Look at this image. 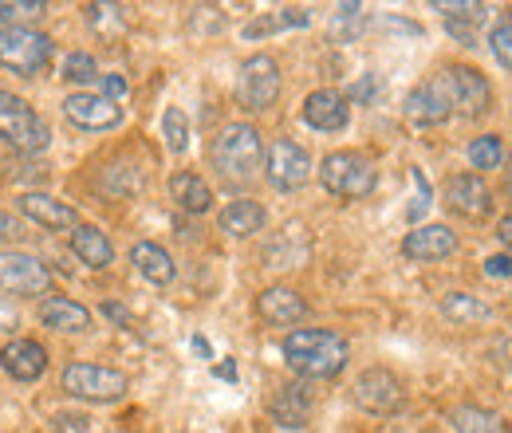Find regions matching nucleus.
<instances>
[{"label": "nucleus", "instance_id": "1", "mask_svg": "<svg viewBox=\"0 0 512 433\" xmlns=\"http://www.w3.org/2000/svg\"><path fill=\"white\" fill-rule=\"evenodd\" d=\"M284 363L300 378H331L347 367V339L327 331V327H300V331H288L284 335Z\"/></svg>", "mask_w": 512, "mask_h": 433}, {"label": "nucleus", "instance_id": "2", "mask_svg": "<svg viewBox=\"0 0 512 433\" xmlns=\"http://www.w3.org/2000/svg\"><path fill=\"white\" fill-rule=\"evenodd\" d=\"M213 170L229 186H253L264 170V138L253 123H229L209 146Z\"/></svg>", "mask_w": 512, "mask_h": 433}, {"label": "nucleus", "instance_id": "3", "mask_svg": "<svg viewBox=\"0 0 512 433\" xmlns=\"http://www.w3.org/2000/svg\"><path fill=\"white\" fill-rule=\"evenodd\" d=\"M320 182L327 193H335L343 201H359V197H371L375 193L379 170L359 150H331L320 162Z\"/></svg>", "mask_w": 512, "mask_h": 433}, {"label": "nucleus", "instance_id": "4", "mask_svg": "<svg viewBox=\"0 0 512 433\" xmlns=\"http://www.w3.org/2000/svg\"><path fill=\"white\" fill-rule=\"evenodd\" d=\"M0 138L20 154H40L52 142V126L44 123L20 95L0 91Z\"/></svg>", "mask_w": 512, "mask_h": 433}, {"label": "nucleus", "instance_id": "5", "mask_svg": "<svg viewBox=\"0 0 512 433\" xmlns=\"http://www.w3.org/2000/svg\"><path fill=\"white\" fill-rule=\"evenodd\" d=\"M438 79H442V87H446L449 111H457V115H465V119L489 115V107H493V87H489V79H485L477 67L453 63Z\"/></svg>", "mask_w": 512, "mask_h": 433}, {"label": "nucleus", "instance_id": "6", "mask_svg": "<svg viewBox=\"0 0 512 433\" xmlns=\"http://www.w3.org/2000/svg\"><path fill=\"white\" fill-rule=\"evenodd\" d=\"M56 44L32 28H0V67L16 75H40L52 63Z\"/></svg>", "mask_w": 512, "mask_h": 433}, {"label": "nucleus", "instance_id": "7", "mask_svg": "<svg viewBox=\"0 0 512 433\" xmlns=\"http://www.w3.org/2000/svg\"><path fill=\"white\" fill-rule=\"evenodd\" d=\"M60 382L71 398H83V402H119L130 390L127 374L111 371V367H95V363H71V367H64Z\"/></svg>", "mask_w": 512, "mask_h": 433}, {"label": "nucleus", "instance_id": "8", "mask_svg": "<svg viewBox=\"0 0 512 433\" xmlns=\"http://www.w3.org/2000/svg\"><path fill=\"white\" fill-rule=\"evenodd\" d=\"M280 99V63L272 56H249L237 71V103L245 111H268Z\"/></svg>", "mask_w": 512, "mask_h": 433}, {"label": "nucleus", "instance_id": "9", "mask_svg": "<svg viewBox=\"0 0 512 433\" xmlns=\"http://www.w3.org/2000/svg\"><path fill=\"white\" fill-rule=\"evenodd\" d=\"M264 178L272 182V189H280V193L304 189L308 178H312V158H308V150H304L300 142H292V138H276V142L268 146V154H264Z\"/></svg>", "mask_w": 512, "mask_h": 433}, {"label": "nucleus", "instance_id": "10", "mask_svg": "<svg viewBox=\"0 0 512 433\" xmlns=\"http://www.w3.org/2000/svg\"><path fill=\"white\" fill-rule=\"evenodd\" d=\"M48 288H52V268L40 256L16 252V248L0 252V292H8V296H44Z\"/></svg>", "mask_w": 512, "mask_h": 433}, {"label": "nucleus", "instance_id": "11", "mask_svg": "<svg viewBox=\"0 0 512 433\" xmlns=\"http://www.w3.org/2000/svg\"><path fill=\"white\" fill-rule=\"evenodd\" d=\"M355 402L367 410V414H394L402 402H406V390L398 382V374L383 371V367H371L355 378Z\"/></svg>", "mask_w": 512, "mask_h": 433}, {"label": "nucleus", "instance_id": "12", "mask_svg": "<svg viewBox=\"0 0 512 433\" xmlns=\"http://www.w3.org/2000/svg\"><path fill=\"white\" fill-rule=\"evenodd\" d=\"M64 115L79 130H111V126L123 123V107L107 95H95V91H75L64 99Z\"/></svg>", "mask_w": 512, "mask_h": 433}, {"label": "nucleus", "instance_id": "13", "mask_svg": "<svg viewBox=\"0 0 512 433\" xmlns=\"http://www.w3.org/2000/svg\"><path fill=\"white\" fill-rule=\"evenodd\" d=\"M446 205L465 221H481L493 213V189L481 174H453L446 182Z\"/></svg>", "mask_w": 512, "mask_h": 433}, {"label": "nucleus", "instance_id": "14", "mask_svg": "<svg viewBox=\"0 0 512 433\" xmlns=\"http://www.w3.org/2000/svg\"><path fill=\"white\" fill-rule=\"evenodd\" d=\"M256 315L272 327H292L308 315V300L296 292V288H284V284H272L256 296Z\"/></svg>", "mask_w": 512, "mask_h": 433}, {"label": "nucleus", "instance_id": "15", "mask_svg": "<svg viewBox=\"0 0 512 433\" xmlns=\"http://www.w3.org/2000/svg\"><path fill=\"white\" fill-rule=\"evenodd\" d=\"M347 119H351L347 95H339V91H331V87H320V91H312V95L304 99V123L312 126V130L335 134V130L347 126Z\"/></svg>", "mask_w": 512, "mask_h": 433}, {"label": "nucleus", "instance_id": "16", "mask_svg": "<svg viewBox=\"0 0 512 433\" xmlns=\"http://www.w3.org/2000/svg\"><path fill=\"white\" fill-rule=\"evenodd\" d=\"M449 115V99H446V87H442V79H426V83H418L410 95H406V119L418 126H438L446 123Z\"/></svg>", "mask_w": 512, "mask_h": 433}, {"label": "nucleus", "instance_id": "17", "mask_svg": "<svg viewBox=\"0 0 512 433\" xmlns=\"http://www.w3.org/2000/svg\"><path fill=\"white\" fill-rule=\"evenodd\" d=\"M0 367L12 374L16 382H36L48 371V351L36 339H12L0 347Z\"/></svg>", "mask_w": 512, "mask_h": 433}, {"label": "nucleus", "instance_id": "18", "mask_svg": "<svg viewBox=\"0 0 512 433\" xmlns=\"http://www.w3.org/2000/svg\"><path fill=\"white\" fill-rule=\"evenodd\" d=\"M453 252H457V233L449 225H418L402 241V256L406 260H446Z\"/></svg>", "mask_w": 512, "mask_h": 433}, {"label": "nucleus", "instance_id": "19", "mask_svg": "<svg viewBox=\"0 0 512 433\" xmlns=\"http://www.w3.org/2000/svg\"><path fill=\"white\" fill-rule=\"evenodd\" d=\"M268 414H272L276 426H284V430H304L308 418H312V394H308V386H300V382L280 386V390L268 398Z\"/></svg>", "mask_w": 512, "mask_h": 433}, {"label": "nucleus", "instance_id": "20", "mask_svg": "<svg viewBox=\"0 0 512 433\" xmlns=\"http://www.w3.org/2000/svg\"><path fill=\"white\" fill-rule=\"evenodd\" d=\"M20 213L28 217V221H36V225H44L48 233H60V229H75L79 225V213L64 205V201H56V197H48V193H20Z\"/></svg>", "mask_w": 512, "mask_h": 433}, {"label": "nucleus", "instance_id": "21", "mask_svg": "<svg viewBox=\"0 0 512 433\" xmlns=\"http://www.w3.org/2000/svg\"><path fill=\"white\" fill-rule=\"evenodd\" d=\"M71 252H75L87 268H95V272H103V268L115 264V245H111V237H107L103 229H95V225H75V229H71Z\"/></svg>", "mask_w": 512, "mask_h": 433}, {"label": "nucleus", "instance_id": "22", "mask_svg": "<svg viewBox=\"0 0 512 433\" xmlns=\"http://www.w3.org/2000/svg\"><path fill=\"white\" fill-rule=\"evenodd\" d=\"M264 221H268V213H264V205L253 201V197L229 201V205L217 213V225H221L225 237H253V233L264 229Z\"/></svg>", "mask_w": 512, "mask_h": 433}, {"label": "nucleus", "instance_id": "23", "mask_svg": "<svg viewBox=\"0 0 512 433\" xmlns=\"http://www.w3.org/2000/svg\"><path fill=\"white\" fill-rule=\"evenodd\" d=\"M130 264L138 268V276L142 280H150V284H170L174 276H178V268H174V256L166 252L162 245H154V241H138V245L130 248Z\"/></svg>", "mask_w": 512, "mask_h": 433}, {"label": "nucleus", "instance_id": "24", "mask_svg": "<svg viewBox=\"0 0 512 433\" xmlns=\"http://www.w3.org/2000/svg\"><path fill=\"white\" fill-rule=\"evenodd\" d=\"M170 201L182 209V213H209V205H213V189L205 186V178H197L190 170H182V174H174L170 178Z\"/></svg>", "mask_w": 512, "mask_h": 433}, {"label": "nucleus", "instance_id": "25", "mask_svg": "<svg viewBox=\"0 0 512 433\" xmlns=\"http://www.w3.org/2000/svg\"><path fill=\"white\" fill-rule=\"evenodd\" d=\"M44 323L48 327H56V331H67V335H75V331H91V311L83 308V304H75V300H67V296H52V300H44Z\"/></svg>", "mask_w": 512, "mask_h": 433}, {"label": "nucleus", "instance_id": "26", "mask_svg": "<svg viewBox=\"0 0 512 433\" xmlns=\"http://www.w3.org/2000/svg\"><path fill=\"white\" fill-rule=\"evenodd\" d=\"M449 422H453V433H509L497 414H489L481 406H457L449 414Z\"/></svg>", "mask_w": 512, "mask_h": 433}, {"label": "nucleus", "instance_id": "27", "mask_svg": "<svg viewBox=\"0 0 512 433\" xmlns=\"http://www.w3.org/2000/svg\"><path fill=\"white\" fill-rule=\"evenodd\" d=\"M442 315L453 319V323H481L493 311H489V304H481L477 296H469V292H449L446 300H442Z\"/></svg>", "mask_w": 512, "mask_h": 433}, {"label": "nucleus", "instance_id": "28", "mask_svg": "<svg viewBox=\"0 0 512 433\" xmlns=\"http://www.w3.org/2000/svg\"><path fill=\"white\" fill-rule=\"evenodd\" d=\"M505 162V142L501 134H481L469 142V166L473 170H501Z\"/></svg>", "mask_w": 512, "mask_h": 433}, {"label": "nucleus", "instance_id": "29", "mask_svg": "<svg viewBox=\"0 0 512 433\" xmlns=\"http://www.w3.org/2000/svg\"><path fill=\"white\" fill-rule=\"evenodd\" d=\"M162 138L170 146V154H186L190 150V119L182 107H166L162 115Z\"/></svg>", "mask_w": 512, "mask_h": 433}, {"label": "nucleus", "instance_id": "30", "mask_svg": "<svg viewBox=\"0 0 512 433\" xmlns=\"http://www.w3.org/2000/svg\"><path fill=\"white\" fill-rule=\"evenodd\" d=\"M48 12L44 0H0V20L4 28H28L32 20H40Z\"/></svg>", "mask_w": 512, "mask_h": 433}, {"label": "nucleus", "instance_id": "31", "mask_svg": "<svg viewBox=\"0 0 512 433\" xmlns=\"http://www.w3.org/2000/svg\"><path fill=\"white\" fill-rule=\"evenodd\" d=\"M434 12H442L446 24H473V28H477L489 8H485V4H465V0H438Z\"/></svg>", "mask_w": 512, "mask_h": 433}, {"label": "nucleus", "instance_id": "32", "mask_svg": "<svg viewBox=\"0 0 512 433\" xmlns=\"http://www.w3.org/2000/svg\"><path fill=\"white\" fill-rule=\"evenodd\" d=\"M64 79L67 83H95L99 79V63L87 52H71L64 60Z\"/></svg>", "mask_w": 512, "mask_h": 433}, {"label": "nucleus", "instance_id": "33", "mask_svg": "<svg viewBox=\"0 0 512 433\" xmlns=\"http://www.w3.org/2000/svg\"><path fill=\"white\" fill-rule=\"evenodd\" d=\"M489 44H493V56H497V63H501V67L512 75V20H501V24L493 28Z\"/></svg>", "mask_w": 512, "mask_h": 433}, {"label": "nucleus", "instance_id": "34", "mask_svg": "<svg viewBox=\"0 0 512 433\" xmlns=\"http://www.w3.org/2000/svg\"><path fill=\"white\" fill-rule=\"evenodd\" d=\"M485 276H493V280H509V276H512V256H509V252L489 256V260H485Z\"/></svg>", "mask_w": 512, "mask_h": 433}, {"label": "nucleus", "instance_id": "35", "mask_svg": "<svg viewBox=\"0 0 512 433\" xmlns=\"http://www.w3.org/2000/svg\"><path fill=\"white\" fill-rule=\"evenodd\" d=\"M99 79H103V95H107V99L119 103V99L127 95V79H123V75H99Z\"/></svg>", "mask_w": 512, "mask_h": 433}, {"label": "nucleus", "instance_id": "36", "mask_svg": "<svg viewBox=\"0 0 512 433\" xmlns=\"http://www.w3.org/2000/svg\"><path fill=\"white\" fill-rule=\"evenodd\" d=\"M20 237H24L20 221H16V217H8V213L0 209V241H20Z\"/></svg>", "mask_w": 512, "mask_h": 433}, {"label": "nucleus", "instance_id": "37", "mask_svg": "<svg viewBox=\"0 0 512 433\" xmlns=\"http://www.w3.org/2000/svg\"><path fill=\"white\" fill-rule=\"evenodd\" d=\"M276 28H284V24H280V16H264V20H256V24L245 28V36L256 40V36H264V32H276Z\"/></svg>", "mask_w": 512, "mask_h": 433}, {"label": "nucleus", "instance_id": "38", "mask_svg": "<svg viewBox=\"0 0 512 433\" xmlns=\"http://www.w3.org/2000/svg\"><path fill=\"white\" fill-rule=\"evenodd\" d=\"M375 91H379V83H375V75H367L363 83L351 87V99H363V103H367V99H375Z\"/></svg>", "mask_w": 512, "mask_h": 433}, {"label": "nucleus", "instance_id": "39", "mask_svg": "<svg viewBox=\"0 0 512 433\" xmlns=\"http://www.w3.org/2000/svg\"><path fill=\"white\" fill-rule=\"evenodd\" d=\"M56 433H91V430H87V418H71V414H64V418L56 422Z\"/></svg>", "mask_w": 512, "mask_h": 433}, {"label": "nucleus", "instance_id": "40", "mask_svg": "<svg viewBox=\"0 0 512 433\" xmlns=\"http://www.w3.org/2000/svg\"><path fill=\"white\" fill-rule=\"evenodd\" d=\"M103 315H107V319H115V323H123V327L130 323V311L123 308V304H111V300L103 304Z\"/></svg>", "mask_w": 512, "mask_h": 433}, {"label": "nucleus", "instance_id": "41", "mask_svg": "<svg viewBox=\"0 0 512 433\" xmlns=\"http://www.w3.org/2000/svg\"><path fill=\"white\" fill-rule=\"evenodd\" d=\"M308 20H312V16H308L304 8H284V16H280V24H300V28H304Z\"/></svg>", "mask_w": 512, "mask_h": 433}, {"label": "nucleus", "instance_id": "42", "mask_svg": "<svg viewBox=\"0 0 512 433\" xmlns=\"http://www.w3.org/2000/svg\"><path fill=\"white\" fill-rule=\"evenodd\" d=\"M497 237H501V245L512 248V217H501V229H497Z\"/></svg>", "mask_w": 512, "mask_h": 433}, {"label": "nucleus", "instance_id": "43", "mask_svg": "<svg viewBox=\"0 0 512 433\" xmlns=\"http://www.w3.org/2000/svg\"><path fill=\"white\" fill-rule=\"evenodd\" d=\"M217 374H221V378H237V367H233V363H225V367H221Z\"/></svg>", "mask_w": 512, "mask_h": 433}, {"label": "nucleus", "instance_id": "44", "mask_svg": "<svg viewBox=\"0 0 512 433\" xmlns=\"http://www.w3.org/2000/svg\"><path fill=\"white\" fill-rule=\"evenodd\" d=\"M505 186H509V193H512V170H509V178H505Z\"/></svg>", "mask_w": 512, "mask_h": 433}]
</instances>
